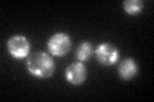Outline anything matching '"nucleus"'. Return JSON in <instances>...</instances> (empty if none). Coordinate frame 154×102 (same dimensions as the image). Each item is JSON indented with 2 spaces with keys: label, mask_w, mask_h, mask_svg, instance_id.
<instances>
[{
  "label": "nucleus",
  "mask_w": 154,
  "mask_h": 102,
  "mask_svg": "<svg viewBox=\"0 0 154 102\" xmlns=\"http://www.w3.org/2000/svg\"><path fill=\"white\" fill-rule=\"evenodd\" d=\"M72 40L71 37L64 32H57L54 33L46 43V48L49 54L57 57H63L71 51Z\"/></svg>",
  "instance_id": "f03ea898"
},
{
  "label": "nucleus",
  "mask_w": 154,
  "mask_h": 102,
  "mask_svg": "<svg viewBox=\"0 0 154 102\" xmlns=\"http://www.w3.org/2000/svg\"><path fill=\"white\" fill-rule=\"evenodd\" d=\"M94 51L95 50H94L93 45H91L90 42H88V41H84V42L80 43L79 47H77L75 56H76V59L79 61L85 63V61H88V60H90L91 57H93Z\"/></svg>",
  "instance_id": "0eeeda50"
},
{
  "label": "nucleus",
  "mask_w": 154,
  "mask_h": 102,
  "mask_svg": "<svg viewBox=\"0 0 154 102\" xmlns=\"http://www.w3.org/2000/svg\"><path fill=\"white\" fill-rule=\"evenodd\" d=\"M94 54L98 63L103 66H112L119 60L118 48L113 46L112 43H107V42L100 43L94 51Z\"/></svg>",
  "instance_id": "20e7f679"
},
{
  "label": "nucleus",
  "mask_w": 154,
  "mask_h": 102,
  "mask_svg": "<svg viewBox=\"0 0 154 102\" xmlns=\"http://www.w3.org/2000/svg\"><path fill=\"white\" fill-rule=\"evenodd\" d=\"M66 80L72 86H81L88 78V69L84 65V63L76 61L66 69Z\"/></svg>",
  "instance_id": "39448f33"
},
{
  "label": "nucleus",
  "mask_w": 154,
  "mask_h": 102,
  "mask_svg": "<svg viewBox=\"0 0 154 102\" xmlns=\"http://www.w3.org/2000/svg\"><path fill=\"white\" fill-rule=\"evenodd\" d=\"M144 1L143 0H125L123 10L130 16H137L143 12Z\"/></svg>",
  "instance_id": "6e6552de"
},
{
  "label": "nucleus",
  "mask_w": 154,
  "mask_h": 102,
  "mask_svg": "<svg viewBox=\"0 0 154 102\" xmlns=\"http://www.w3.org/2000/svg\"><path fill=\"white\" fill-rule=\"evenodd\" d=\"M7 50L13 59H25V57L30 56L31 43L27 37L16 35L7 41Z\"/></svg>",
  "instance_id": "7ed1b4c3"
},
{
  "label": "nucleus",
  "mask_w": 154,
  "mask_h": 102,
  "mask_svg": "<svg viewBox=\"0 0 154 102\" xmlns=\"http://www.w3.org/2000/svg\"><path fill=\"white\" fill-rule=\"evenodd\" d=\"M139 73V65L132 57H126L118 64V75L122 80H131Z\"/></svg>",
  "instance_id": "423d86ee"
},
{
  "label": "nucleus",
  "mask_w": 154,
  "mask_h": 102,
  "mask_svg": "<svg viewBox=\"0 0 154 102\" xmlns=\"http://www.w3.org/2000/svg\"><path fill=\"white\" fill-rule=\"evenodd\" d=\"M26 66L28 73L38 79H48L54 74L55 71V63L51 56L46 52L38 51L33 52L27 57Z\"/></svg>",
  "instance_id": "f257e3e1"
}]
</instances>
